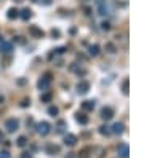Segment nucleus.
<instances>
[{
    "label": "nucleus",
    "instance_id": "obj_9",
    "mask_svg": "<svg viewBox=\"0 0 144 158\" xmlns=\"http://www.w3.org/2000/svg\"><path fill=\"white\" fill-rule=\"evenodd\" d=\"M64 144L67 145V147H74V145L77 144V136H74V134H66L64 136Z\"/></svg>",
    "mask_w": 144,
    "mask_h": 158
},
{
    "label": "nucleus",
    "instance_id": "obj_17",
    "mask_svg": "<svg viewBox=\"0 0 144 158\" xmlns=\"http://www.w3.org/2000/svg\"><path fill=\"white\" fill-rule=\"evenodd\" d=\"M16 145H18V147H26L27 145V137L26 136H19L18 140H16Z\"/></svg>",
    "mask_w": 144,
    "mask_h": 158
},
{
    "label": "nucleus",
    "instance_id": "obj_15",
    "mask_svg": "<svg viewBox=\"0 0 144 158\" xmlns=\"http://www.w3.org/2000/svg\"><path fill=\"white\" fill-rule=\"evenodd\" d=\"M21 19H24V21H27V19H29L31 18V16H32V11L29 10V8H24L23 11H21Z\"/></svg>",
    "mask_w": 144,
    "mask_h": 158
},
{
    "label": "nucleus",
    "instance_id": "obj_22",
    "mask_svg": "<svg viewBox=\"0 0 144 158\" xmlns=\"http://www.w3.org/2000/svg\"><path fill=\"white\" fill-rule=\"evenodd\" d=\"M122 91H123V94H128V80H123V83H122Z\"/></svg>",
    "mask_w": 144,
    "mask_h": 158
},
{
    "label": "nucleus",
    "instance_id": "obj_5",
    "mask_svg": "<svg viewBox=\"0 0 144 158\" xmlns=\"http://www.w3.org/2000/svg\"><path fill=\"white\" fill-rule=\"evenodd\" d=\"M117 153H119V158H128V153H130V149L126 144H120L119 149H117Z\"/></svg>",
    "mask_w": 144,
    "mask_h": 158
},
{
    "label": "nucleus",
    "instance_id": "obj_30",
    "mask_svg": "<svg viewBox=\"0 0 144 158\" xmlns=\"http://www.w3.org/2000/svg\"><path fill=\"white\" fill-rule=\"evenodd\" d=\"M3 101H5V98H3L2 94H0V104H3Z\"/></svg>",
    "mask_w": 144,
    "mask_h": 158
},
{
    "label": "nucleus",
    "instance_id": "obj_1",
    "mask_svg": "<svg viewBox=\"0 0 144 158\" xmlns=\"http://www.w3.org/2000/svg\"><path fill=\"white\" fill-rule=\"evenodd\" d=\"M19 128V121L16 120V118H8L7 121H5V129H7V133H16Z\"/></svg>",
    "mask_w": 144,
    "mask_h": 158
},
{
    "label": "nucleus",
    "instance_id": "obj_28",
    "mask_svg": "<svg viewBox=\"0 0 144 158\" xmlns=\"http://www.w3.org/2000/svg\"><path fill=\"white\" fill-rule=\"evenodd\" d=\"M5 140V134H3V131H0V142H3Z\"/></svg>",
    "mask_w": 144,
    "mask_h": 158
},
{
    "label": "nucleus",
    "instance_id": "obj_19",
    "mask_svg": "<svg viewBox=\"0 0 144 158\" xmlns=\"http://www.w3.org/2000/svg\"><path fill=\"white\" fill-rule=\"evenodd\" d=\"M64 128H66V121L59 120L58 125H56V133H64Z\"/></svg>",
    "mask_w": 144,
    "mask_h": 158
},
{
    "label": "nucleus",
    "instance_id": "obj_27",
    "mask_svg": "<svg viewBox=\"0 0 144 158\" xmlns=\"http://www.w3.org/2000/svg\"><path fill=\"white\" fill-rule=\"evenodd\" d=\"M103 29H104V31H109V29H110L109 22H103Z\"/></svg>",
    "mask_w": 144,
    "mask_h": 158
},
{
    "label": "nucleus",
    "instance_id": "obj_23",
    "mask_svg": "<svg viewBox=\"0 0 144 158\" xmlns=\"http://www.w3.org/2000/svg\"><path fill=\"white\" fill-rule=\"evenodd\" d=\"M0 158H11L8 150H0Z\"/></svg>",
    "mask_w": 144,
    "mask_h": 158
},
{
    "label": "nucleus",
    "instance_id": "obj_31",
    "mask_svg": "<svg viewBox=\"0 0 144 158\" xmlns=\"http://www.w3.org/2000/svg\"><path fill=\"white\" fill-rule=\"evenodd\" d=\"M31 2H35L37 3V2H40V0H31Z\"/></svg>",
    "mask_w": 144,
    "mask_h": 158
},
{
    "label": "nucleus",
    "instance_id": "obj_12",
    "mask_svg": "<svg viewBox=\"0 0 144 158\" xmlns=\"http://www.w3.org/2000/svg\"><path fill=\"white\" fill-rule=\"evenodd\" d=\"M95 101H83V102H82V109H83L85 112H90V110H93L95 109Z\"/></svg>",
    "mask_w": 144,
    "mask_h": 158
},
{
    "label": "nucleus",
    "instance_id": "obj_6",
    "mask_svg": "<svg viewBox=\"0 0 144 158\" xmlns=\"http://www.w3.org/2000/svg\"><path fill=\"white\" fill-rule=\"evenodd\" d=\"M88 89H90V83L85 82V80L79 82V85H77V91H79V94H87Z\"/></svg>",
    "mask_w": 144,
    "mask_h": 158
},
{
    "label": "nucleus",
    "instance_id": "obj_20",
    "mask_svg": "<svg viewBox=\"0 0 144 158\" xmlns=\"http://www.w3.org/2000/svg\"><path fill=\"white\" fill-rule=\"evenodd\" d=\"M99 133H101L103 136H107V134L110 133V128L107 125H103V126H99Z\"/></svg>",
    "mask_w": 144,
    "mask_h": 158
},
{
    "label": "nucleus",
    "instance_id": "obj_13",
    "mask_svg": "<svg viewBox=\"0 0 144 158\" xmlns=\"http://www.w3.org/2000/svg\"><path fill=\"white\" fill-rule=\"evenodd\" d=\"M75 118H77V121H79L80 125H87V123H88V117L85 114H80V112H79V114L75 115Z\"/></svg>",
    "mask_w": 144,
    "mask_h": 158
},
{
    "label": "nucleus",
    "instance_id": "obj_21",
    "mask_svg": "<svg viewBox=\"0 0 144 158\" xmlns=\"http://www.w3.org/2000/svg\"><path fill=\"white\" fill-rule=\"evenodd\" d=\"M48 114H50V115H51V117H56V115L59 114V110H58V107H54V105H51V107H50V109H48Z\"/></svg>",
    "mask_w": 144,
    "mask_h": 158
},
{
    "label": "nucleus",
    "instance_id": "obj_16",
    "mask_svg": "<svg viewBox=\"0 0 144 158\" xmlns=\"http://www.w3.org/2000/svg\"><path fill=\"white\" fill-rule=\"evenodd\" d=\"M47 152H48L50 155H56L58 152H59V147H58V145H53V144H50L48 147H47Z\"/></svg>",
    "mask_w": 144,
    "mask_h": 158
},
{
    "label": "nucleus",
    "instance_id": "obj_24",
    "mask_svg": "<svg viewBox=\"0 0 144 158\" xmlns=\"http://www.w3.org/2000/svg\"><path fill=\"white\" fill-rule=\"evenodd\" d=\"M42 102H48L50 99H51V94H48V93H45V94H42Z\"/></svg>",
    "mask_w": 144,
    "mask_h": 158
},
{
    "label": "nucleus",
    "instance_id": "obj_26",
    "mask_svg": "<svg viewBox=\"0 0 144 158\" xmlns=\"http://www.w3.org/2000/svg\"><path fill=\"white\" fill-rule=\"evenodd\" d=\"M21 158H32V153L31 152H23V153H21Z\"/></svg>",
    "mask_w": 144,
    "mask_h": 158
},
{
    "label": "nucleus",
    "instance_id": "obj_10",
    "mask_svg": "<svg viewBox=\"0 0 144 158\" xmlns=\"http://www.w3.org/2000/svg\"><path fill=\"white\" fill-rule=\"evenodd\" d=\"M0 50H2V53L10 54V53L13 51V43H10V42H2V43H0Z\"/></svg>",
    "mask_w": 144,
    "mask_h": 158
},
{
    "label": "nucleus",
    "instance_id": "obj_18",
    "mask_svg": "<svg viewBox=\"0 0 144 158\" xmlns=\"http://www.w3.org/2000/svg\"><path fill=\"white\" fill-rule=\"evenodd\" d=\"M88 53H90L91 56H98L99 54V47L98 45H91V47L88 48Z\"/></svg>",
    "mask_w": 144,
    "mask_h": 158
},
{
    "label": "nucleus",
    "instance_id": "obj_8",
    "mask_svg": "<svg viewBox=\"0 0 144 158\" xmlns=\"http://www.w3.org/2000/svg\"><path fill=\"white\" fill-rule=\"evenodd\" d=\"M123 131H125V125L123 123H114L112 125V128H110V133H114V134H123Z\"/></svg>",
    "mask_w": 144,
    "mask_h": 158
},
{
    "label": "nucleus",
    "instance_id": "obj_29",
    "mask_svg": "<svg viewBox=\"0 0 144 158\" xmlns=\"http://www.w3.org/2000/svg\"><path fill=\"white\" fill-rule=\"evenodd\" d=\"M21 105H23V107H27V105H29V101H27V99H24V101H23V104H21Z\"/></svg>",
    "mask_w": 144,
    "mask_h": 158
},
{
    "label": "nucleus",
    "instance_id": "obj_3",
    "mask_svg": "<svg viewBox=\"0 0 144 158\" xmlns=\"http://www.w3.org/2000/svg\"><path fill=\"white\" fill-rule=\"evenodd\" d=\"M35 129H37V133L40 134V136H47V134L51 131V126H50L48 121H40V123H37Z\"/></svg>",
    "mask_w": 144,
    "mask_h": 158
},
{
    "label": "nucleus",
    "instance_id": "obj_4",
    "mask_svg": "<svg viewBox=\"0 0 144 158\" xmlns=\"http://www.w3.org/2000/svg\"><path fill=\"white\" fill-rule=\"evenodd\" d=\"M50 85H51V77L47 74V75H43L40 80H38L37 86H38V89H40V91H47V89L50 88Z\"/></svg>",
    "mask_w": 144,
    "mask_h": 158
},
{
    "label": "nucleus",
    "instance_id": "obj_32",
    "mask_svg": "<svg viewBox=\"0 0 144 158\" xmlns=\"http://www.w3.org/2000/svg\"><path fill=\"white\" fill-rule=\"evenodd\" d=\"M2 42H3V40H2V37H0V43H2Z\"/></svg>",
    "mask_w": 144,
    "mask_h": 158
},
{
    "label": "nucleus",
    "instance_id": "obj_14",
    "mask_svg": "<svg viewBox=\"0 0 144 158\" xmlns=\"http://www.w3.org/2000/svg\"><path fill=\"white\" fill-rule=\"evenodd\" d=\"M7 16H8V19H16L19 16V11L16 10V8H10L8 13H7Z\"/></svg>",
    "mask_w": 144,
    "mask_h": 158
},
{
    "label": "nucleus",
    "instance_id": "obj_7",
    "mask_svg": "<svg viewBox=\"0 0 144 158\" xmlns=\"http://www.w3.org/2000/svg\"><path fill=\"white\" fill-rule=\"evenodd\" d=\"M29 34H31L34 38H42L43 35H45V34H43V31L38 29L37 26H31V27H29Z\"/></svg>",
    "mask_w": 144,
    "mask_h": 158
},
{
    "label": "nucleus",
    "instance_id": "obj_25",
    "mask_svg": "<svg viewBox=\"0 0 144 158\" xmlns=\"http://www.w3.org/2000/svg\"><path fill=\"white\" fill-rule=\"evenodd\" d=\"M106 50H107L109 53H115V47H114L112 43H107V45H106Z\"/></svg>",
    "mask_w": 144,
    "mask_h": 158
},
{
    "label": "nucleus",
    "instance_id": "obj_2",
    "mask_svg": "<svg viewBox=\"0 0 144 158\" xmlns=\"http://www.w3.org/2000/svg\"><path fill=\"white\" fill-rule=\"evenodd\" d=\"M96 5H98V11H99V15L106 16V15H109V13H110L109 0H98Z\"/></svg>",
    "mask_w": 144,
    "mask_h": 158
},
{
    "label": "nucleus",
    "instance_id": "obj_11",
    "mask_svg": "<svg viewBox=\"0 0 144 158\" xmlns=\"http://www.w3.org/2000/svg\"><path fill=\"white\" fill-rule=\"evenodd\" d=\"M101 117L104 118V120H109V118L114 117V110L110 109V107H104V109L101 110Z\"/></svg>",
    "mask_w": 144,
    "mask_h": 158
}]
</instances>
